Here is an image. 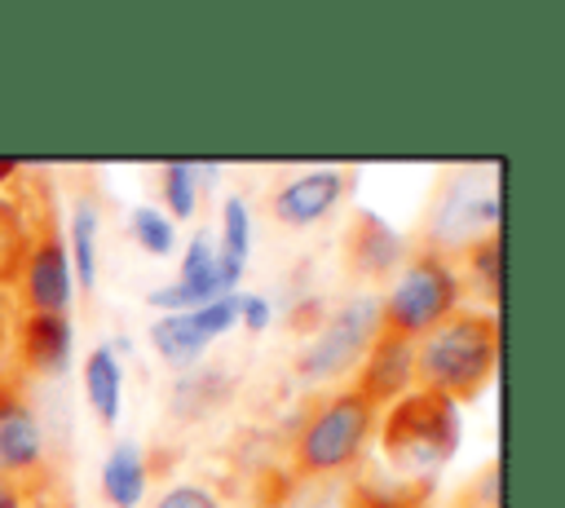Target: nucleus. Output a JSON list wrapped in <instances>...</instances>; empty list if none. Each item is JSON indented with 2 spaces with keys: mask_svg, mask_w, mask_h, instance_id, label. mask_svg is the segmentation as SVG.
I'll list each match as a JSON object with an SVG mask.
<instances>
[{
  "mask_svg": "<svg viewBox=\"0 0 565 508\" xmlns=\"http://www.w3.org/2000/svg\"><path fill=\"white\" fill-rule=\"evenodd\" d=\"M415 380L419 393L459 402L486 389L494 375V353H499V327L486 314H463L455 309L441 318L433 331H424L415 345Z\"/></svg>",
  "mask_w": 565,
  "mask_h": 508,
  "instance_id": "f257e3e1",
  "label": "nucleus"
},
{
  "mask_svg": "<svg viewBox=\"0 0 565 508\" xmlns=\"http://www.w3.org/2000/svg\"><path fill=\"white\" fill-rule=\"evenodd\" d=\"M459 309V274L441 252H419L406 261L393 278V287L380 296V327L402 340H419L441 318Z\"/></svg>",
  "mask_w": 565,
  "mask_h": 508,
  "instance_id": "f03ea898",
  "label": "nucleus"
},
{
  "mask_svg": "<svg viewBox=\"0 0 565 508\" xmlns=\"http://www.w3.org/2000/svg\"><path fill=\"white\" fill-rule=\"evenodd\" d=\"M380 420V406L366 402L358 389H344L335 398H327L300 428L296 437V464L305 473H340L349 468L362 446L371 442Z\"/></svg>",
  "mask_w": 565,
  "mask_h": 508,
  "instance_id": "7ed1b4c3",
  "label": "nucleus"
},
{
  "mask_svg": "<svg viewBox=\"0 0 565 508\" xmlns=\"http://www.w3.org/2000/svg\"><path fill=\"white\" fill-rule=\"evenodd\" d=\"M384 446L393 451L397 468H411V473L446 464V455L455 451V402L433 393L397 398L384 428Z\"/></svg>",
  "mask_w": 565,
  "mask_h": 508,
  "instance_id": "20e7f679",
  "label": "nucleus"
},
{
  "mask_svg": "<svg viewBox=\"0 0 565 508\" xmlns=\"http://www.w3.org/2000/svg\"><path fill=\"white\" fill-rule=\"evenodd\" d=\"M380 331H384L380 327V296H353V300H344L318 327V336L305 345L300 375L305 380H335L344 371H358Z\"/></svg>",
  "mask_w": 565,
  "mask_h": 508,
  "instance_id": "39448f33",
  "label": "nucleus"
},
{
  "mask_svg": "<svg viewBox=\"0 0 565 508\" xmlns=\"http://www.w3.org/2000/svg\"><path fill=\"white\" fill-rule=\"evenodd\" d=\"M243 269L225 265L221 252H216V239L207 230H194L185 252H181V269L168 287L150 292L146 300L159 309V314H181V309H199V305H212L221 296H234Z\"/></svg>",
  "mask_w": 565,
  "mask_h": 508,
  "instance_id": "423d86ee",
  "label": "nucleus"
},
{
  "mask_svg": "<svg viewBox=\"0 0 565 508\" xmlns=\"http://www.w3.org/2000/svg\"><path fill=\"white\" fill-rule=\"evenodd\" d=\"M238 322V292L234 296H221L212 305H199V309H181V314H159L150 322V345L159 349V358L168 367H190L199 362V353L221 340L225 331H234Z\"/></svg>",
  "mask_w": 565,
  "mask_h": 508,
  "instance_id": "0eeeda50",
  "label": "nucleus"
},
{
  "mask_svg": "<svg viewBox=\"0 0 565 508\" xmlns=\"http://www.w3.org/2000/svg\"><path fill=\"white\" fill-rule=\"evenodd\" d=\"M18 283H22L26 314H66L71 309L75 278H71L66 243H62L57 230H44V234L26 239V252H22V265H18Z\"/></svg>",
  "mask_w": 565,
  "mask_h": 508,
  "instance_id": "6e6552de",
  "label": "nucleus"
},
{
  "mask_svg": "<svg viewBox=\"0 0 565 508\" xmlns=\"http://www.w3.org/2000/svg\"><path fill=\"white\" fill-rule=\"evenodd\" d=\"M40 455H44V428L35 406L13 384H0V477L22 486L40 468Z\"/></svg>",
  "mask_w": 565,
  "mask_h": 508,
  "instance_id": "1a4fd4ad",
  "label": "nucleus"
},
{
  "mask_svg": "<svg viewBox=\"0 0 565 508\" xmlns=\"http://www.w3.org/2000/svg\"><path fill=\"white\" fill-rule=\"evenodd\" d=\"M344 186L349 177L340 168H309V172H296L287 186L274 190V216L282 225H313L322 221L340 199H344Z\"/></svg>",
  "mask_w": 565,
  "mask_h": 508,
  "instance_id": "9d476101",
  "label": "nucleus"
},
{
  "mask_svg": "<svg viewBox=\"0 0 565 508\" xmlns=\"http://www.w3.org/2000/svg\"><path fill=\"white\" fill-rule=\"evenodd\" d=\"M411 380H415V353H411V340L380 331L375 345L366 349L362 367H358V384H353V389H358L366 402L380 406V402H397V398L411 389Z\"/></svg>",
  "mask_w": 565,
  "mask_h": 508,
  "instance_id": "9b49d317",
  "label": "nucleus"
},
{
  "mask_svg": "<svg viewBox=\"0 0 565 508\" xmlns=\"http://www.w3.org/2000/svg\"><path fill=\"white\" fill-rule=\"evenodd\" d=\"M150 490L146 451L137 442H115L102 459V495L110 508H137Z\"/></svg>",
  "mask_w": 565,
  "mask_h": 508,
  "instance_id": "f8f14e48",
  "label": "nucleus"
},
{
  "mask_svg": "<svg viewBox=\"0 0 565 508\" xmlns=\"http://www.w3.org/2000/svg\"><path fill=\"white\" fill-rule=\"evenodd\" d=\"M71 318L66 314H26L22 318V358L35 371H62L71 358Z\"/></svg>",
  "mask_w": 565,
  "mask_h": 508,
  "instance_id": "ddd939ff",
  "label": "nucleus"
},
{
  "mask_svg": "<svg viewBox=\"0 0 565 508\" xmlns=\"http://www.w3.org/2000/svg\"><path fill=\"white\" fill-rule=\"evenodd\" d=\"M84 393H88V406L97 411L102 424L119 420V411H124V367H119L110 345H93V353L84 358Z\"/></svg>",
  "mask_w": 565,
  "mask_h": 508,
  "instance_id": "4468645a",
  "label": "nucleus"
},
{
  "mask_svg": "<svg viewBox=\"0 0 565 508\" xmlns=\"http://www.w3.org/2000/svg\"><path fill=\"white\" fill-rule=\"evenodd\" d=\"M62 243H66L71 278L84 292H93V283H97V208L88 199H79L71 208V239H62Z\"/></svg>",
  "mask_w": 565,
  "mask_h": 508,
  "instance_id": "2eb2a0df",
  "label": "nucleus"
},
{
  "mask_svg": "<svg viewBox=\"0 0 565 508\" xmlns=\"http://www.w3.org/2000/svg\"><path fill=\"white\" fill-rule=\"evenodd\" d=\"M216 177V168L207 163H168L163 168V216L168 221H190L199 208V177Z\"/></svg>",
  "mask_w": 565,
  "mask_h": 508,
  "instance_id": "dca6fc26",
  "label": "nucleus"
},
{
  "mask_svg": "<svg viewBox=\"0 0 565 508\" xmlns=\"http://www.w3.org/2000/svg\"><path fill=\"white\" fill-rule=\"evenodd\" d=\"M216 252L234 269L247 265V252H252V212H247V199H238V194H230L221 203V239H216Z\"/></svg>",
  "mask_w": 565,
  "mask_h": 508,
  "instance_id": "f3484780",
  "label": "nucleus"
},
{
  "mask_svg": "<svg viewBox=\"0 0 565 508\" xmlns=\"http://www.w3.org/2000/svg\"><path fill=\"white\" fill-rule=\"evenodd\" d=\"M132 239L141 243V252L168 256V252H172V239H177V225H172L159 208H137V212H132Z\"/></svg>",
  "mask_w": 565,
  "mask_h": 508,
  "instance_id": "a211bd4d",
  "label": "nucleus"
},
{
  "mask_svg": "<svg viewBox=\"0 0 565 508\" xmlns=\"http://www.w3.org/2000/svg\"><path fill=\"white\" fill-rule=\"evenodd\" d=\"M468 261H472V278H477V287H481L486 296H499V239H494V234L477 239L472 252H468Z\"/></svg>",
  "mask_w": 565,
  "mask_h": 508,
  "instance_id": "6ab92c4d",
  "label": "nucleus"
},
{
  "mask_svg": "<svg viewBox=\"0 0 565 508\" xmlns=\"http://www.w3.org/2000/svg\"><path fill=\"white\" fill-rule=\"evenodd\" d=\"M154 508H221V504H216V495H212L207 486L181 481V486H168V490L159 495V504H154Z\"/></svg>",
  "mask_w": 565,
  "mask_h": 508,
  "instance_id": "aec40b11",
  "label": "nucleus"
},
{
  "mask_svg": "<svg viewBox=\"0 0 565 508\" xmlns=\"http://www.w3.org/2000/svg\"><path fill=\"white\" fill-rule=\"evenodd\" d=\"M238 318H243L252 331H265V327H269V300L256 296V292H238Z\"/></svg>",
  "mask_w": 565,
  "mask_h": 508,
  "instance_id": "412c9836",
  "label": "nucleus"
},
{
  "mask_svg": "<svg viewBox=\"0 0 565 508\" xmlns=\"http://www.w3.org/2000/svg\"><path fill=\"white\" fill-rule=\"evenodd\" d=\"M0 508H22V486L0 477Z\"/></svg>",
  "mask_w": 565,
  "mask_h": 508,
  "instance_id": "4be33fe9",
  "label": "nucleus"
}]
</instances>
